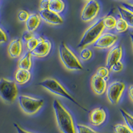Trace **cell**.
<instances>
[{"instance_id": "obj_1", "label": "cell", "mask_w": 133, "mask_h": 133, "mask_svg": "<svg viewBox=\"0 0 133 133\" xmlns=\"http://www.w3.org/2000/svg\"><path fill=\"white\" fill-rule=\"evenodd\" d=\"M53 107L59 130L63 133H76L74 123L69 112L57 100H54Z\"/></svg>"}, {"instance_id": "obj_2", "label": "cell", "mask_w": 133, "mask_h": 133, "mask_svg": "<svg viewBox=\"0 0 133 133\" xmlns=\"http://www.w3.org/2000/svg\"><path fill=\"white\" fill-rule=\"evenodd\" d=\"M38 85H41V87H43V88L48 90L49 91H50L52 93L55 94L57 95L61 96V97H64V98H67L68 100L71 101L72 103H75L77 106H78L81 109H83L84 111H85V112H89V110L86 108L83 107L81 104H79L73 97H72L68 93V92L64 89L63 87L61 85L60 83L56 79H51V78L46 79L43 81H41V83H39Z\"/></svg>"}, {"instance_id": "obj_3", "label": "cell", "mask_w": 133, "mask_h": 133, "mask_svg": "<svg viewBox=\"0 0 133 133\" xmlns=\"http://www.w3.org/2000/svg\"><path fill=\"white\" fill-rule=\"evenodd\" d=\"M59 55L61 61L66 69L71 71L83 69V66L74 53L66 47L64 42H61L59 47Z\"/></svg>"}, {"instance_id": "obj_4", "label": "cell", "mask_w": 133, "mask_h": 133, "mask_svg": "<svg viewBox=\"0 0 133 133\" xmlns=\"http://www.w3.org/2000/svg\"><path fill=\"white\" fill-rule=\"evenodd\" d=\"M103 18L97 20L95 23H94L85 31L77 47L79 48H83L90 44L93 43L96 41L97 38L101 35L104 29L103 25Z\"/></svg>"}, {"instance_id": "obj_5", "label": "cell", "mask_w": 133, "mask_h": 133, "mask_svg": "<svg viewBox=\"0 0 133 133\" xmlns=\"http://www.w3.org/2000/svg\"><path fill=\"white\" fill-rule=\"evenodd\" d=\"M17 88L15 82L5 78L0 79V97L8 103H13L17 97Z\"/></svg>"}, {"instance_id": "obj_6", "label": "cell", "mask_w": 133, "mask_h": 133, "mask_svg": "<svg viewBox=\"0 0 133 133\" xmlns=\"http://www.w3.org/2000/svg\"><path fill=\"white\" fill-rule=\"evenodd\" d=\"M18 101L20 107L23 112L28 115H33L37 112L44 103L43 99H37L25 95H20Z\"/></svg>"}, {"instance_id": "obj_7", "label": "cell", "mask_w": 133, "mask_h": 133, "mask_svg": "<svg viewBox=\"0 0 133 133\" xmlns=\"http://www.w3.org/2000/svg\"><path fill=\"white\" fill-rule=\"evenodd\" d=\"M125 85L123 82L115 81L110 83L107 89V95L109 101L113 104L118 103Z\"/></svg>"}, {"instance_id": "obj_8", "label": "cell", "mask_w": 133, "mask_h": 133, "mask_svg": "<svg viewBox=\"0 0 133 133\" xmlns=\"http://www.w3.org/2000/svg\"><path fill=\"white\" fill-rule=\"evenodd\" d=\"M100 9V5L96 0H90L85 4L81 11V18L83 21L88 22L96 17Z\"/></svg>"}, {"instance_id": "obj_9", "label": "cell", "mask_w": 133, "mask_h": 133, "mask_svg": "<svg viewBox=\"0 0 133 133\" xmlns=\"http://www.w3.org/2000/svg\"><path fill=\"white\" fill-rule=\"evenodd\" d=\"M118 37L114 34L106 33L100 35L94 42V47L98 49H108L112 47L116 41Z\"/></svg>"}, {"instance_id": "obj_10", "label": "cell", "mask_w": 133, "mask_h": 133, "mask_svg": "<svg viewBox=\"0 0 133 133\" xmlns=\"http://www.w3.org/2000/svg\"><path fill=\"white\" fill-rule=\"evenodd\" d=\"M123 54V49L121 45L114 46L109 51L107 57V67L109 70L111 69L115 63L120 61Z\"/></svg>"}, {"instance_id": "obj_11", "label": "cell", "mask_w": 133, "mask_h": 133, "mask_svg": "<svg viewBox=\"0 0 133 133\" xmlns=\"http://www.w3.org/2000/svg\"><path fill=\"white\" fill-rule=\"evenodd\" d=\"M51 49V42L49 40H45L40 41L35 48L30 52L33 56L38 57H44L49 53Z\"/></svg>"}, {"instance_id": "obj_12", "label": "cell", "mask_w": 133, "mask_h": 133, "mask_svg": "<svg viewBox=\"0 0 133 133\" xmlns=\"http://www.w3.org/2000/svg\"><path fill=\"white\" fill-rule=\"evenodd\" d=\"M40 17L46 23L51 25H61L63 23L62 17L56 13L52 12L49 9L39 11Z\"/></svg>"}, {"instance_id": "obj_13", "label": "cell", "mask_w": 133, "mask_h": 133, "mask_svg": "<svg viewBox=\"0 0 133 133\" xmlns=\"http://www.w3.org/2000/svg\"><path fill=\"white\" fill-rule=\"evenodd\" d=\"M107 118V114L102 107L94 109L91 112L90 122L95 126H99L104 123Z\"/></svg>"}, {"instance_id": "obj_14", "label": "cell", "mask_w": 133, "mask_h": 133, "mask_svg": "<svg viewBox=\"0 0 133 133\" xmlns=\"http://www.w3.org/2000/svg\"><path fill=\"white\" fill-rule=\"evenodd\" d=\"M91 87L97 95H101L105 92L107 88V83L104 79L94 75L91 79Z\"/></svg>"}, {"instance_id": "obj_15", "label": "cell", "mask_w": 133, "mask_h": 133, "mask_svg": "<svg viewBox=\"0 0 133 133\" xmlns=\"http://www.w3.org/2000/svg\"><path fill=\"white\" fill-rule=\"evenodd\" d=\"M8 52L11 58H17L22 52V43L20 39L13 40L8 47Z\"/></svg>"}, {"instance_id": "obj_16", "label": "cell", "mask_w": 133, "mask_h": 133, "mask_svg": "<svg viewBox=\"0 0 133 133\" xmlns=\"http://www.w3.org/2000/svg\"><path fill=\"white\" fill-rule=\"evenodd\" d=\"M25 22L27 30L33 32L36 30L37 28L39 27L40 22H41V19L37 14H33L29 15Z\"/></svg>"}, {"instance_id": "obj_17", "label": "cell", "mask_w": 133, "mask_h": 133, "mask_svg": "<svg viewBox=\"0 0 133 133\" xmlns=\"http://www.w3.org/2000/svg\"><path fill=\"white\" fill-rule=\"evenodd\" d=\"M31 79V73L29 71L19 69L15 74V80L17 83L23 85L27 83Z\"/></svg>"}, {"instance_id": "obj_18", "label": "cell", "mask_w": 133, "mask_h": 133, "mask_svg": "<svg viewBox=\"0 0 133 133\" xmlns=\"http://www.w3.org/2000/svg\"><path fill=\"white\" fill-rule=\"evenodd\" d=\"M118 10L119 12L121 18L128 25V26L132 27L133 26V14L132 12L124 9L123 7H118Z\"/></svg>"}, {"instance_id": "obj_19", "label": "cell", "mask_w": 133, "mask_h": 133, "mask_svg": "<svg viewBox=\"0 0 133 133\" xmlns=\"http://www.w3.org/2000/svg\"><path fill=\"white\" fill-rule=\"evenodd\" d=\"M31 55L30 52L27 51L26 52L25 54L23 55L21 59L18 62V67L20 69H25L29 71L31 67L32 62L31 59Z\"/></svg>"}, {"instance_id": "obj_20", "label": "cell", "mask_w": 133, "mask_h": 133, "mask_svg": "<svg viewBox=\"0 0 133 133\" xmlns=\"http://www.w3.org/2000/svg\"><path fill=\"white\" fill-rule=\"evenodd\" d=\"M65 9V3L62 0H49L48 9L52 12L59 14Z\"/></svg>"}, {"instance_id": "obj_21", "label": "cell", "mask_w": 133, "mask_h": 133, "mask_svg": "<svg viewBox=\"0 0 133 133\" xmlns=\"http://www.w3.org/2000/svg\"><path fill=\"white\" fill-rule=\"evenodd\" d=\"M116 22V19L111 15H108V16L103 17V25L104 26V28H106L107 29H111L115 28Z\"/></svg>"}, {"instance_id": "obj_22", "label": "cell", "mask_w": 133, "mask_h": 133, "mask_svg": "<svg viewBox=\"0 0 133 133\" xmlns=\"http://www.w3.org/2000/svg\"><path fill=\"white\" fill-rule=\"evenodd\" d=\"M120 112H121V115L123 116L124 118V122H125L126 124L130 130H132V126H133V118L132 116L131 115H129V113H127L125 110L123 109H120Z\"/></svg>"}, {"instance_id": "obj_23", "label": "cell", "mask_w": 133, "mask_h": 133, "mask_svg": "<svg viewBox=\"0 0 133 133\" xmlns=\"http://www.w3.org/2000/svg\"><path fill=\"white\" fill-rule=\"evenodd\" d=\"M128 25L127 24L125 21H123L121 18H119L118 19L116 20V25H115V29L116 31L118 33H123V32L125 31L128 28Z\"/></svg>"}, {"instance_id": "obj_24", "label": "cell", "mask_w": 133, "mask_h": 133, "mask_svg": "<svg viewBox=\"0 0 133 133\" xmlns=\"http://www.w3.org/2000/svg\"><path fill=\"white\" fill-rule=\"evenodd\" d=\"M43 38H35V37H33L32 39H29V41H27V48L28 49V51L31 52V51H33L34 49L35 48L37 45V44L40 42V41H43Z\"/></svg>"}, {"instance_id": "obj_25", "label": "cell", "mask_w": 133, "mask_h": 133, "mask_svg": "<svg viewBox=\"0 0 133 133\" xmlns=\"http://www.w3.org/2000/svg\"><path fill=\"white\" fill-rule=\"evenodd\" d=\"M113 130L115 133H132V130L129 127L122 124H117L114 126Z\"/></svg>"}, {"instance_id": "obj_26", "label": "cell", "mask_w": 133, "mask_h": 133, "mask_svg": "<svg viewBox=\"0 0 133 133\" xmlns=\"http://www.w3.org/2000/svg\"><path fill=\"white\" fill-rule=\"evenodd\" d=\"M77 133H99L92 130L90 127L83 124H77Z\"/></svg>"}, {"instance_id": "obj_27", "label": "cell", "mask_w": 133, "mask_h": 133, "mask_svg": "<svg viewBox=\"0 0 133 133\" xmlns=\"http://www.w3.org/2000/svg\"><path fill=\"white\" fill-rule=\"evenodd\" d=\"M80 56L83 60H89L92 57V52L89 49L84 48L81 51Z\"/></svg>"}, {"instance_id": "obj_28", "label": "cell", "mask_w": 133, "mask_h": 133, "mask_svg": "<svg viewBox=\"0 0 133 133\" xmlns=\"http://www.w3.org/2000/svg\"><path fill=\"white\" fill-rule=\"evenodd\" d=\"M96 75L98 77H101L103 79H104V77H107L109 75V69L107 67H104V66H101L97 69Z\"/></svg>"}, {"instance_id": "obj_29", "label": "cell", "mask_w": 133, "mask_h": 133, "mask_svg": "<svg viewBox=\"0 0 133 133\" xmlns=\"http://www.w3.org/2000/svg\"><path fill=\"white\" fill-rule=\"evenodd\" d=\"M29 14L24 10L20 11L18 14V19L19 21H26V20L27 19L28 17H29Z\"/></svg>"}, {"instance_id": "obj_30", "label": "cell", "mask_w": 133, "mask_h": 133, "mask_svg": "<svg viewBox=\"0 0 133 133\" xmlns=\"http://www.w3.org/2000/svg\"><path fill=\"white\" fill-rule=\"evenodd\" d=\"M33 37V35L32 32L29 31H25L23 32V35H22V39L24 41L27 42V41H29V39H32Z\"/></svg>"}, {"instance_id": "obj_31", "label": "cell", "mask_w": 133, "mask_h": 133, "mask_svg": "<svg viewBox=\"0 0 133 133\" xmlns=\"http://www.w3.org/2000/svg\"><path fill=\"white\" fill-rule=\"evenodd\" d=\"M123 69V65L121 61H118V62L115 63L111 67V69L115 72H119L121 70Z\"/></svg>"}, {"instance_id": "obj_32", "label": "cell", "mask_w": 133, "mask_h": 133, "mask_svg": "<svg viewBox=\"0 0 133 133\" xmlns=\"http://www.w3.org/2000/svg\"><path fill=\"white\" fill-rule=\"evenodd\" d=\"M49 0H41L39 3V8L41 10H45L48 9Z\"/></svg>"}, {"instance_id": "obj_33", "label": "cell", "mask_w": 133, "mask_h": 133, "mask_svg": "<svg viewBox=\"0 0 133 133\" xmlns=\"http://www.w3.org/2000/svg\"><path fill=\"white\" fill-rule=\"evenodd\" d=\"M8 41V37L3 29L0 27V43H3Z\"/></svg>"}, {"instance_id": "obj_34", "label": "cell", "mask_w": 133, "mask_h": 133, "mask_svg": "<svg viewBox=\"0 0 133 133\" xmlns=\"http://www.w3.org/2000/svg\"><path fill=\"white\" fill-rule=\"evenodd\" d=\"M14 125L15 127V128L16 129L17 131V133H31L29 132L26 131V130H23L21 127H20L18 124H17V123H14Z\"/></svg>"}, {"instance_id": "obj_35", "label": "cell", "mask_w": 133, "mask_h": 133, "mask_svg": "<svg viewBox=\"0 0 133 133\" xmlns=\"http://www.w3.org/2000/svg\"><path fill=\"white\" fill-rule=\"evenodd\" d=\"M128 94H129V97H130V99L132 101L133 100V87L132 85H130L129 87V89H128Z\"/></svg>"}, {"instance_id": "obj_36", "label": "cell", "mask_w": 133, "mask_h": 133, "mask_svg": "<svg viewBox=\"0 0 133 133\" xmlns=\"http://www.w3.org/2000/svg\"><path fill=\"white\" fill-rule=\"evenodd\" d=\"M123 7H124V9H127V10L130 11L131 12H132V6L131 5H129V4H127V3H123Z\"/></svg>"}, {"instance_id": "obj_37", "label": "cell", "mask_w": 133, "mask_h": 133, "mask_svg": "<svg viewBox=\"0 0 133 133\" xmlns=\"http://www.w3.org/2000/svg\"><path fill=\"white\" fill-rule=\"evenodd\" d=\"M85 1H87V2H89V1H90V0H85Z\"/></svg>"}]
</instances>
